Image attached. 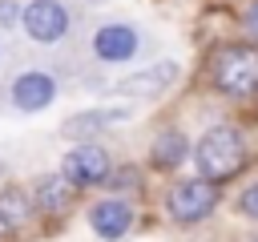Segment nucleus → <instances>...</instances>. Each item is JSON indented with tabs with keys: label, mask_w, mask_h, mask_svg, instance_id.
Wrapping results in <instances>:
<instances>
[{
	"label": "nucleus",
	"mask_w": 258,
	"mask_h": 242,
	"mask_svg": "<svg viewBox=\"0 0 258 242\" xmlns=\"http://www.w3.org/2000/svg\"><path fill=\"white\" fill-rule=\"evenodd\" d=\"M93 52L101 60H129L137 52V32L125 28V24H105L97 36H93Z\"/></svg>",
	"instance_id": "obj_7"
},
{
	"label": "nucleus",
	"mask_w": 258,
	"mask_h": 242,
	"mask_svg": "<svg viewBox=\"0 0 258 242\" xmlns=\"http://www.w3.org/2000/svg\"><path fill=\"white\" fill-rule=\"evenodd\" d=\"M69 190H73V182H64V173H60V177H48V182L40 186L44 210H64V206H69Z\"/></svg>",
	"instance_id": "obj_11"
},
{
	"label": "nucleus",
	"mask_w": 258,
	"mask_h": 242,
	"mask_svg": "<svg viewBox=\"0 0 258 242\" xmlns=\"http://www.w3.org/2000/svg\"><path fill=\"white\" fill-rule=\"evenodd\" d=\"M60 173H64V182H73V186H97V182L109 177V153H105L101 145L85 141V145H77V149L64 153Z\"/></svg>",
	"instance_id": "obj_4"
},
{
	"label": "nucleus",
	"mask_w": 258,
	"mask_h": 242,
	"mask_svg": "<svg viewBox=\"0 0 258 242\" xmlns=\"http://www.w3.org/2000/svg\"><path fill=\"white\" fill-rule=\"evenodd\" d=\"M214 85L230 97H246L258 89V48L230 44L214 56Z\"/></svg>",
	"instance_id": "obj_2"
},
{
	"label": "nucleus",
	"mask_w": 258,
	"mask_h": 242,
	"mask_svg": "<svg viewBox=\"0 0 258 242\" xmlns=\"http://www.w3.org/2000/svg\"><path fill=\"white\" fill-rule=\"evenodd\" d=\"M218 206V190L210 177H185L169 190V218L181 226H194L202 218H210V210Z\"/></svg>",
	"instance_id": "obj_3"
},
{
	"label": "nucleus",
	"mask_w": 258,
	"mask_h": 242,
	"mask_svg": "<svg viewBox=\"0 0 258 242\" xmlns=\"http://www.w3.org/2000/svg\"><path fill=\"white\" fill-rule=\"evenodd\" d=\"M246 28H250V32H254V36H258V4H254V8H250V16H246Z\"/></svg>",
	"instance_id": "obj_16"
},
{
	"label": "nucleus",
	"mask_w": 258,
	"mask_h": 242,
	"mask_svg": "<svg viewBox=\"0 0 258 242\" xmlns=\"http://www.w3.org/2000/svg\"><path fill=\"white\" fill-rule=\"evenodd\" d=\"M173 77H177V65H173V60H165V65H153V69H145V73H137V77L121 81L117 89H121V93H129V97H157Z\"/></svg>",
	"instance_id": "obj_9"
},
{
	"label": "nucleus",
	"mask_w": 258,
	"mask_h": 242,
	"mask_svg": "<svg viewBox=\"0 0 258 242\" xmlns=\"http://www.w3.org/2000/svg\"><path fill=\"white\" fill-rule=\"evenodd\" d=\"M56 97V85H52V77L48 73H24V77H16V85H12V101L20 105V109H28V113H36V109H44L48 101Z\"/></svg>",
	"instance_id": "obj_6"
},
{
	"label": "nucleus",
	"mask_w": 258,
	"mask_h": 242,
	"mask_svg": "<svg viewBox=\"0 0 258 242\" xmlns=\"http://www.w3.org/2000/svg\"><path fill=\"white\" fill-rule=\"evenodd\" d=\"M0 20L12 24V20H16V8H12V4H0Z\"/></svg>",
	"instance_id": "obj_15"
},
{
	"label": "nucleus",
	"mask_w": 258,
	"mask_h": 242,
	"mask_svg": "<svg viewBox=\"0 0 258 242\" xmlns=\"http://www.w3.org/2000/svg\"><path fill=\"white\" fill-rule=\"evenodd\" d=\"M89 222H93V230H97L101 238H121V234L129 230V222H133V210H129L121 198H109V202H97V206L89 210Z\"/></svg>",
	"instance_id": "obj_8"
},
{
	"label": "nucleus",
	"mask_w": 258,
	"mask_h": 242,
	"mask_svg": "<svg viewBox=\"0 0 258 242\" xmlns=\"http://www.w3.org/2000/svg\"><path fill=\"white\" fill-rule=\"evenodd\" d=\"M0 214H4V222H8V226H16V222H24V218H28V206H24V198H20V194H4V198H0Z\"/></svg>",
	"instance_id": "obj_12"
},
{
	"label": "nucleus",
	"mask_w": 258,
	"mask_h": 242,
	"mask_svg": "<svg viewBox=\"0 0 258 242\" xmlns=\"http://www.w3.org/2000/svg\"><path fill=\"white\" fill-rule=\"evenodd\" d=\"M20 16H24L28 36L40 40V44H52V40H60V36L69 32V12H64L56 0H32Z\"/></svg>",
	"instance_id": "obj_5"
},
{
	"label": "nucleus",
	"mask_w": 258,
	"mask_h": 242,
	"mask_svg": "<svg viewBox=\"0 0 258 242\" xmlns=\"http://www.w3.org/2000/svg\"><path fill=\"white\" fill-rule=\"evenodd\" d=\"M125 113H89V117H73L64 129L69 133H81V129H97V125H109V121H121Z\"/></svg>",
	"instance_id": "obj_13"
},
{
	"label": "nucleus",
	"mask_w": 258,
	"mask_h": 242,
	"mask_svg": "<svg viewBox=\"0 0 258 242\" xmlns=\"http://www.w3.org/2000/svg\"><path fill=\"white\" fill-rule=\"evenodd\" d=\"M4 234H8V222H4V214H0V242H4Z\"/></svg>",
	"instance_id": "obj_17"
},
{
	"label": "nucleus",
	"mask_w": 258,
	"mask_h": 242,
	"mask_svg": "<svg viewBox=\"0 0 258 242\" xmlns=\"http://www.w3.org/2000/svg\"><path fill=\"white\" fill-rule=\"evenodd\" d=\"M238 210H242L246 218H254V222H258V182L242 190V198H238Z\"/></svg>",
	"instance_id": "obj_14"
},
{
	"label": "nucleus",
	"mask_w": 258,
	"mask_h": 242,
	"mask_svg": "<svg viewBox=\"0 0 258 242\" xmlns=\"http://www.w3.org/2000/svg\"><path fill=\"white\" fill-rule=\"evenodd\" d=\"M246 161V145H242V133L234 125H214L202 141H198V169L202 177L210 182H226L242 169Z\"/></svg>",
	"instance_id": "obj_1"
},
{
	"label": "nucleus",
	"mask_w": 258,
	"mask_h": 242,
	"mask_svg": "<svg viewBox=\"0 0 258 242\" xmlns=\"http://www.w3.org/2000/svg\"><path fill=\"white\" fill-rule=\"evenodd\" d=\"M254 242H258V238H254Z\"/></svg>",
	"instance_id": "obj_18"
},
{
	"label": "nucleus",
	"mask_w": 258,
	"mask_h": 242,
	"mask_svg": "<svg viewBox=\"0 0 258 242\" xmlns=\"http://www.w3.org/2000/svg\"><path fill=\"white\" fill-rule=\"evenodd\" d=\"M185 149H189V145H185V137L169 129V133H161V137L153 141V161H157L161 169H173V165H181Z\"/></svg>",
	"instance_id": "obj_10"
}]
</instances>
